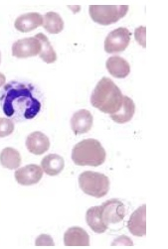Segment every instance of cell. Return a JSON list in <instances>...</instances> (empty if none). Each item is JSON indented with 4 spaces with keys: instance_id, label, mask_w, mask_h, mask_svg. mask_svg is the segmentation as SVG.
Instances as JSON below:
<instances>
[{
    "instance_id": "cell-19",
    "label": "cell",
    "mask_w": 168,
    "mask_h": 249,
    "mask_svg": "<svg viewBox=\"0 0 168 249\" xmlns=\"http://www.w3.org/2000/svg\"><path fill=\"white\" fill-rule=\"evenodd\" d=\"M0 164L6 169L16 170L21 164L20 153L14 148H4L0 153Z\"/></svg>"
},
{
    "instance_id": "cell-18",
    "label": "cell",
    "mask_w": 168,
    "mask_h": 249,
    "mask_svg": "<svg viewBox=\"0 0 168 249\" xmlns=\"http://www.w3.org/2000/svg\"><path fill=\"white\" fill-rule=\"evenodd\" d=\"M134 112H135V105L133 101L129 96H124L121 109L113 114H111L110 116L114 122L124 124L132 119Z\"/></svg>"
},
{
    "instance_id": "cell-14",
    "label": "cell",
    "mask_w": 168,
    "mask_h": 249,
    "mask_svg": "<svg viewBox=\"0 0 168 249\" xmlns=\"http://www.w3.org/2000/svg\"><path fill=\"white\" fill-rule=\"evenodd\" d=\"M106 67L112 76L116 79H125L131 72V66L128 61L118 56L109 58Z\"/></svg>"
},
{
    "instance_id": "cell-1",
    "label": "cell",
    "mask_w": 168,
    "mask_h": 249,
    "mask_svg": "<svg viewBox=\"0 0 168 249\" xmlns=\"http://www.w3.org/2000/svg\"><path fill=\"white\" fill-rule=\"evenodd\" d=\"M34 90V87L28 83L13 81L5 85L0 93V105L3 113L18 122L36 117L42 104Z\"/></svg>"
},
{
    "instance_id": "cell-23",
    "label": "cell",
    "mask_w": 168,
    "mask_h": 249,
    "mask_svg": "<svg viewBox=\"0 0 168 249\" xmlns=\"http://www.w3.org/2000/svg\"><path fill=\"white\" fill-rule=\"evenodd\" d=\"M36 246H54L53 238L48 234H41L36 238Z\"/></svg>"
},
{
    "instance_id": "cell-25",
    "label": "cell",
    "mask_w": 168,
    "mask_h": 249,
    "mask_svg": "<svg viewBox=\"0 0 168 249\" xmlns=\"http://www.w3.org/2000/svg\"><path fill=\"white\" fill-rule=\"evenodd\" d=\"M112 246H132L133 243L131 239L126 235H122L114 239V241L112 244Z\"/></svg>"
},
{
    "instance_id": "cell-6",
    "label": "cell",
    "mask_w": 168,
    "mask_h": 249,
    "mask_svg": "<svg viewBox=\"0 0 168 249\" xmlns=\"http://www.w3.org/2000/svg\"><path fill=\"white\" fill-rule=\"evenodd\" d=\"M131 33L128 28L119 27L111 33L105 41V51L109 54L124 52L131 42Z\"/></svg>"
},
{
    "instance_id": "cell-15",
    "label": "cell",
    "mask_w": 168,
    "mask_h": 249,
    "mask_svg": "<svg viewBox=\"0 0 168 249\" xmlns=\"http://www.w3.org/2000/svg\"><path fill=\"white\" fill-rule=\"evenodd\" d=\"M64 244L66 246H90V236L82 228H70L64 234Z\"/></svg>"
},
{
    "instance_id": "cell-17",
    "label": "cell",
    "mask_w": 168,
    "mask_h": 249,
    "mask_svg": "<svg viewBox=\"0 0 168 249\" xmlns=\"http://www.w3.org/2000/svg\"><path fill=\"white\" fill-rule=\"evenodd\" d=\"M65 161L58 154H49L43 158L41 162L42 170L49 176H57L64 170Z\"/></svg>"
},
{
    "instance_id": "cell-10",
    "label": "cell",
    "mask_w": 168,
    "mask_h": 249,
    "mask_svg": "<svg viewBox=\"0 0 168 249\" xmlns=\"http://www.w3.org/2000/svg\"><path fill=\"white\" fill-rule=\"evenodd\" d=\"M128 229L134 236H145L147 234V206H140L131 215L128 221Z\"/></svg>"
},
{
    "instance_id": "cell-21",
    "label": "cell",
    "mask_w": 168,
    "mask_h": 249,
    "mask_svg": "<svg viewBox=\"0 0 168 249\" xmlns=\"http://www.w3.org/2000/svg\"><path fill=\"white\" fill-rule=\"evenodd\" d=\"M41 43L42 49L41 52L39 54L40 58L47 64H53L57 61V54L55 52L54 48L52 47L50 41L48 40L47 36L44 35L43 33H38L35 36Z\"/></svg>"
},
{
    "instance_id": "cell-2",
    "label": "cell",
    "mask_w": 168,
    "mask_h": 249,
    "mask_svg": "<svg viewBox=\"0 0 168 249\" xmlns=\"http://www.w3.org/2000/svg\"><path fill=\"white\" fill-rule=\"evenodd\" d=\"M124 95L119 88L109 78H103L91 95V104L94 108L108 114H113L122 107Z\"/></svg>"
},
{
    "instance_id": "cell-24",
    "label": "cell",
    "mask_w": 168,
    "mask_h": 249,
    "mask_svg": "<svg viewBox=\"0 0 168 249\" xmlns=\"http://www.w3.org/2000/svg\"><path fill=\"white\" fill-rule=\"evenodd\" d=\"M146 30H147V28L145 26H140L135 30V40L143 48L147 47V44H146Z\"/></svg>"
},
{
    "instance_id": "cell-13",
    "label": "cell",
    "mask_w": 168,
    "mask_h": 249,
    "mask_svg": "<svg viewBox=\"0 0 168 249\" xmlns=\"http://www.w3.org/2000/svg\"><path fill=\"white\" fill-rule=\"evenodd\" d=\"M26 147L28 151L34 155H42L50 148V140L40 131L32 132L26 139Z\"/></svg>"
},
{
    "instance_id": "cell-4",
    "label": "cell",
    "mask_w": 168,
    "mask_h": 249,
    "mask_svg": "<svg viewBox=\"0 0 168 249\" xmlns=\"http://www.w3.org/2000/svg\"><path fill=\"white\" fill-rule=\"evenodd\" d=\"M79 186L88 196L103 197L110 191V180L102 173L85 171L79 176Z\"/></svg>"
},
{
    "instance_id": "cell-11",
    "label": "cell",
    "mask_w": 168,
    "mask_h": 249,
    "mask_svg": "<svg viewBox=\"0 0 168 249\" xmlns=\"http://www.w3.org/2000/svg\"><path fill=\"white\" fill-rule=\"evenodd\" d=\"M93 118L92 113L87 109L76 111L71 118V127L76 135L88 133L93 126Z\"/></svg>"
},
{
    "instance_id": "cell-20",
    "label": "cell",
    "mask_w": 168,
    "mask_h": 249,
    "mask_svg": "<svg viewBox=\"0 0 168 249\" xmlns=\"http://www.w3.org/2000/svg\"><path fill=\"white\" fill-rule=\"evenodd\" d=\"M44 29L50 34H59L64 29V21L56 12H48L44 15Z\"/></svg>"
},
{
    "instance_id": "cell-12",
    "label": "cell",
    "mask_w": 168,
    "mask_h": 249,
    "mask_svg": "<svg viewBox=\"0 0 168 249\" xmlns=\"http://www.w3.org/2000/svg\"><path fill=\"white\" fill-rule=\"evenodd\" d=\"M43 25V16L37 12H30L19 16L15 22L14 27L22 33L31 32Z\"/></svg>"
},
{
    "instance_id": "cell-16",
    "label": "cell",
    "mask_w": 168,
    "mask_h": 249,
    "mask_svg": "<svg viewBox=\"0 0 168 249\" xmlns=\"http://www.w3.org/2000/svg\"><path fill=\"white\" fill-rule=\"evenodd\" d=\"M86 221L91 230L95 233H104L109 228L103 220L101 206L93 207L87 211Z\"/></svg>"
},
{
    "instance_id": "cell-9",
    "label": "cell",
    "mask_w": 168,
    "mask_h": 249,
    "mask_svg": "<svg viewBox=\"0 0 168 249\" xmlns=\"http://www.w3.org/2000/svg\"><path fill=\"white\" fill-rule=\"evenodd\" d=\"M15 180L21 186H32L40 182L43 177V170L40 166L30 164L16 170Z\"/></svg>"
},
{
    "instance_id": "cell-5",
    "label": "cell",
    "mask_w": 168,
    "mask_h": 249,
    "mask_svg": "<svg viewBox=\"0 0 168 249\" xmlns=\"http://www.w3.org/2000/svg\"><path fill=\"white\" fill-rule=\"evenodd\" d=\"M90 16L93 22L109 26L124 18L128 11V5H91Z\"/></svg>"
},
{
    "instance_id": "cell-7",
    "label": "cell",
    "mask_w": 168,
    "mask_h": 249,
    "mask_svg": "<svg viewBox=\"0 0 168 249\" xmlns=\"http://www.w3.org/2000/svg\"><path fill=\"white\" fill-rule=\"evenodd\" d=\"M102 216L106 225H116L122 222L126 216L127 210L123 202L117 198H112L105 202L102 206Z\"/></svg>"
},
{
    "instance_id": "cell-3",
    "label": "cell",
    "mask_w": 168,
    "mask_h": 249,
    "mask_svg": "<svg viewBox=\"0 0 168 249\" xmlns=\"http://www.w3.org/2000/svg\"><path fill=\"white\" fill-rule=\"evenodd\" d=\"M106 156L101 142L93 138L77 143L72 150V160L78 166H101L106 161Z\"/></svg>"
},
{
    "instance_id": "cell-27",
    "label": "cell",
    "mask_w": 168,
    "mask_h": 249,
    "mask_svg": "<svg viewBox=\"0 0 168 249\" xmlns=\"http://www.w3.org/2000/svg\"><path fill=\"white\" fill-rule=\"evenodd\" d=\"M0 63H1V54H0Z\"/></svg>"
},
{
    "instance_id": "cell-22",
    "label": "cell",
    "mask_w": 168,
    "mask_h": 249,
    "mask_svg": "<svg viewBox=\"0 0 168 249\" xmlns=\"http://www.w3.org/2000/svg\"><path fill=\"white\" fill-rule=\"evenodd\" d=\"M14 131V122L8 118H0V138H4Z\"/></svg>"
},
{
    "instance_id": "cell-8",
    "label": "cell",
    "mask_w": 168,
    "mask_h": 249,
    "mask_svg": "<svg viewBox=\"0 0 168 249\" xmlns=\"http://www.w3.org/2000/svg\"><path fill=\"white\" fill-rule=\"evenodd\" d=\"M41 49V43L36 37L24 38L12 45V55L18 59H26L39 55Z\"/></svg>"
},
{
    "instance_id": "cell-26",
    "label": "cell",
    "mask_w": 168,
    "mask_h": 249,
    "mask_svg": "<svg viewBox=\"0 0 168 249\" xmlns=\"http://www.w3.org/2000/svg\"><path fill=\"white\" fill-rule=\"evenodd\" d=\"M5 82H6V78H5V76H4L3 73L0 72V88H1V87L5 84Z\"/></svg>"
}]
</instances>
